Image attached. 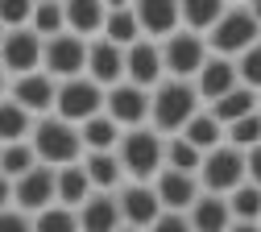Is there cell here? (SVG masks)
Segmentation results:
<instances>
[{"label": "cell", "instance_id": "cell-35", "mask_svg": "<svg viewBox=\"0 0 261 232\" xmlns=\"http://www.w3.org/2000/svg\"><path fill=\"white\" fill-rule=\"evenodd\" d=\"M228 145H237V149H253L261 145V112L237 120V124H228Z\"/></svg>", "mask_w": 261, "mask_h": 232}, {"label": "cell", "instance_id": "cell-28", "mask_svg": "<svg viewBox=\"0 0 261 232\" xmlns=\"http://www.w3.org/2000/svg\"><path fill=\"white\" fill-rule=\"evenodd\" d=\"M178 137H182V141H191L199 153H212V149H220V145L228 141V133H224V124H220V120H216V116L203 108L199 116H195V120H191V124L178 133Z\"/></svg>", "mask_w": 261, "mask_h": 232}, {"label": "cell", "instance_id": "cell-46", "mask_svg": "<svg viewBox=\"0 0 261 232\" xmlns=\"http://www.w3.org/2000/svg\"><path fill=\"white\" fill-rule=\"evenodd\" d=\"M0 42H5V29H0Z\"/></svg>", "mask_w": 261, "mask_h": 232}, {"label": "cell", "instance_id": "cell-3", "mask_svg": "<svg viewBox=\"0 0 261 232\" xmlns=\"http://www.w3.org/2000/svg\"><path fill=\"white\" fill-rule=\"evenodd\" d=\"M116 158L124 166V178L128 183H153L162 174L166 141H162V133H153L149 124L145 128H128L120 137V145H116Z\"/></svg>", "mask_w": 261, "mask_h": 232}, {"label": "cell", "instance_id": "cell-33", "mask_svg": "<svg viewBox=\"0 0 261 232\" xmlns=\"http://www.w3.org/2000/svg\"><path fill=\"white\" fill-rule=\"evenodd\" d=\"M228 212H232V220H241V224H261V187H253V183L237 187L232 195H228Z\"/></svg>", "mask_w": 261, "mask_h": 232}, {"label": "cell", "instance_id": "cell-30", "mask_svg": "<svg viewBox=\"0 0 261 232\" xmlns=\"http://www.w3.org/2000/svg\"><path fill=\"white\" fill-rule=\"evenodd\" d=\"M29 29L38 33L42 42L67 33V5H54V0H38L34 5V17H29Z\"/></svg>", "mask_w": 261, "mask_h": 232}, {"label": "cell", "instance_id": "cell-22", "mask_svg": "<svg viewBox=\"0 0 261 232\" xmlns=\"http://www.w3.org/2000/svg\"><path fill=\"white\" fill-rule=\"evenodd\" d=\"M79 137H83V153H116L124 128L108 112H100V116H91L87 124H79Z\"/></svg>", "mask_w": 261, "mask_h": 232}, {"label": "cell", "instance_id": "cell-26", "mask_svg": "<svg viewBox=\"0 0 261 232\" xmlns=\"http://www.w3.org/2000/svg\"><path fill=\"white\" fill-rule=\"evenodd\" d=\"M178 5H182V29L199 33V38H207V33L220 25V17L228 13L224 0H178Z\"/></svg>", "mask_w": 261, "mask_h": 232}, {"label": "cell", "instance_id": "cell-2", "mask_svg": "<svg viewBox=\"0 0 261 232\" xmlns=\"http://www.w3.org/2000/svg\"><path fill=\"white\" fill-rule=\"evenodd\" d=\"M29 145H34L38 162L50 166V170H62V166L83 162V137L79 124H67L62 116H42L29 133Z\"/></svg>", "mask_w": 261, "mask_h": 232}, {"label": "cell", "instance_id": "cell-9", "mask_svg": "<svg viewBox=\"0 0 261 232\" xmlns=\"http://www.w3.org/2000/svg\"><path fill=\"white\" fill-rule=\"evenodd\" d=\"M42 50H46V42L34 29H9L5 42H0V66H5L9 79L34 75V71H42Z\"/></svg>", "mask_w": 261, "mask_h": 232}, {"label": "cell", "instance_id": "cell-32", "mask_svg": "<svg viewBox=\"0 0 261 232\" xmlns=\"http://www.w3.org/2000/svg\"><path fill=\"white\" fill-rule=\"evenodd\" d=\"M38 166V153H34V145L29 141H17V145H0V174L5 178H21V174H29Z\"/></svg>", "mask_w": 261, "mask_h": 232}, {"label": "cell", "instance_id": "cell-19", "mask_svg": "<svg viewBox=\"0 0 261 232\" xmlns=\"http://www.w3.org/2000/svg\"><path fill=\"white\" fill-rule=\"evenodd\" d=\"M153 191H158L162 212H191V203L203 195L199 178H195V174H178V170H162L153 178Z\"/></svg>", "mask_w": 261, "mask_h": 232}, {"label": "cell", "instance_id": "cell-21", "mask_svg": "<svg viewBox=\"0 0 261 232\" xmlns=\"http://www.w3.org/2000/svg\"><path fill=\"white\" fill-rule=\"evenodd\" d=\"M104 21H108V5H100V0H71L67 5V33H75V38H91L95 33H104Z\"/></svg>", "mask_w": 261, "mask_h": 232}, {"label": "cell", "instance_id": "cell-25", "mask_svg": "<svg viewBox=\"0 0 261 232\" xmlns=\"http://www.w3.org/2000/svg\"><path fill=\"white\" fill-rule=\"evenodd\" d=\"M91 195H95V187H91V178H87V170H83V162L62 166V170H58V203H62V208L79 212Z\"/></svg>", "mask_w": 261, "mask_h": 232}, {"label": "cell", "instance_id": "cell-14", "mask_svg": "<svg viewBox=\"0 0 261 232\" xmlns=\"http://www.w3.org/2000/svg\"><path fill=\"white\" fill-rule=\"evenodd\" d=\"M116 199H120L124 228H141V232H149L153 220L162 216V203H158L153 183H124V187L116 191Z\"/></svg>", "mask_w": 261, "mask_h": 232}, {"label": "cell", "instance_id": "cell-8", "mask_svg": "<svg viewBox=\"0 0 261 232\" xmlns=\"http://www.w3.org/2000/svg\"><path fill=\"white\" fill-rule=\"evenodd\" d=\"M87 46L91 42L75 38V33H58V38H50L46 50H42V71L50 79H58V83L87 75Z\"/></svg>", "mask_w": 261, "mask_h": 232}, {"label": "cell", "instance_id": "cell-11", "mask_svg": "<svg viewBox=\"0 0 261 232\" xmlns=\"http://www.w3.org/2000/svg\"><path fill=\"white\" fill-rule=\"evenodd\" d=\"M104 112L128 133V128H145L149 124V91H141V87H133V83H116V87H108V95H104Z\"/></svg>", "mask_w": 261, "mask_h": 232}, {"label": "cell", "instance_id": "cell-39", "mask_svg": "<svg viewBox=\"0 0 261 232\" xmlns=\"http://www.w3.org/2000/svg\"><path fill=\"white\" fill-rule=\"evenodd\" d=\"M149 232H195V228H191L187 212H162V216L153 220V228H149Z\"/></svg>", "mask_w": 261, "mask_h": 232}, {"label": "cell", "instance_id": "cell-6", "mask_svg": "<svg viewBox=\"0 0 261 232\" xmlns=\"http://www.w3.org/2000/svg\"><path fill=\"white\" fill-rule=\"evenodd\" d=\"M104 87L100 83H91L87 75L79 79H67V83H58V99H54V116H62L67 124H87L91 116H100L104 112Z\"/></svg>", "mask_w": 261, "mask_h": 232}, {"label": "cell", "instance_id": "cell-20", "mask_svg": "<svg viewBox=\"0 0 261 232\" xmlns=\"http://www.w3.org/2000/svg\"><path fill=\"white\" fill-rule=\"evenodd\" d=\"M187 220H191V228H195V232H228V228H232L228 199H224V195H207V191L191 203Z\"/></svg>", "mask_w": 261, "mask_h": 232}, {"label": "cell", "instance_id": "cell-10", "mask_svg": "<svg viewBox=\"0 0 261 232\" xmlns=\"http://www.w3.org/2000/svg\"><path fill=\"white\" fill-rule=\"evenodd\" d=\"M54 203H58V170H50V166L38 162L29 174L13 183V208H21L25 216H38Z\"/></svg>", "mask_w": 261, "mask_h": 232}, {"label": "cell", "instance_id": "cell-44", "mask_svg": "<svg viewBox=\"0 0 261 232\" xmlns=\"http://www.w3.org/2000/svg\"><path fill=\"white\" fill-rule=\"evenodd\" d=\"M5 87H9V75H5V66H0V99H5Z\"/></svg>", "mask_w": 261, "mask_h": 232}, {"label": "cell", "instance_id": "cell-16", "mask_svg": "<svg viewBox=\"0 0 261 232\" xmlns=\"http://www.w3.org/2000/svg\"><path fill=\"white\" fill-rule=\"evenodd\" d=\"M241 87V75H237V62L232 58H220V54H207L203 71L195 75V91H199L203 104H216V99H224L228 91Z\"/></svg>", "mask_w": 261, "mask_h": 232}, {"label": "cell", "instance_id": "cell-23", "mask_svg": "<svg viewBox=\"0 0 261 232\" xmlns=\"http://www.w3.org/2000/svg\"><path fill=\"white\" fill-rule=\"evenodd\" d=\"M104 42L128 50L133 42H141V25H137V9L133 5H108V21H104Z\"/></svg>", "mask_w": 261, "mask_h": 232}, {"label": "cell", "instance_id": "cell-1", "mask_svg": "<svg viewBox=\"0 0 261 232\" xmlns=\"http://www.w3.org/2000/svg\"><path fill=\"white\" fill-rule=\"evenodd\" d=\"M203 112V99L195 91V83L187 79H162L149 91V120L153 133H166V137H178V133Z\"/></svg>", "mask_w": 261, "mask_h": 232}, {"label": "cell", "instance_id": "cell-41", "mask_svg": "<svg viewBox=\"0 0 261 232\" xmlns=\"http://www.w3.org/2000/svg\"><path fill=\"white\" fill-rule=\"evenodd\" d=\"M5 208H13V178L0 174V212H5Z\"/></svg>", "mask_w": 261, "mask_h": 232}, {"label": "cell", "instance_id": "cell-45", "mask_svg": "<svg viewBox=\"0 0 261 232\" xmlns=\"http://www.w3.org/2000/svg\"><path fill=\"white\" fill-rule=\"evenodd\" d=\"M120 232H141V228H120Z\"/></svg>", "mask_w": 261, "mask_h": 232}, {"label": "cell", "instance_id": "cell-15", "mask_svg": "<svg viewBox=\"0 0 261 232\" xmlns=\"http://www.w3.org/2000/svg\"><path fill=\"white\" fill-rule=\"evenodd\" d=\"M133 9H137L141 38H149L158 46L182 29V5L178 0H141V5H133Z\"/></svg>", "mask_w": 261, "mask_h": 232}, {"label": "cell", "instance_id": "cell-36", "mask_svg": "<svg viewBox=\"0 0 261 232\" xmlns=\"http://www.w3.org/2000/svg\"><path fill=\"white\" fill-rule=\"evenodd\" d=\"M237 75H241V87H249V91L261 95V42L249 46V50L237 58Z\"/></svg>", "mask_w": 261, "mask_h": 232}, {"label": "cell", "instance_id": "cell-42", "mask_svg": "<svg viewBox=\"0 0 261 232\" xmlns=\"http://www.w3.org/2000/svg\"><path fill=\"white\" fill-rule=\"evenodd\" d=\"M228 232H261V224H241V220H232V228Z\"/></svg>", "mask_w": 261, "mask_h": 232}, {"label": "cell", "instance_id": "cell-24", "mask_svg": "<svg viewBox=\"0 0 261 232\" xmlns=\"http://www.w3.org/2000/svg\"><path fill=\"white\" fill-rule=\"evenodd\" d=\"M207 112H212V116L224 124V133H228V124H237V120H245V116L261 112V95H257V91H249V87H237V91H228L224 99L207 104Z\"/></svg>", "mask_w": 261, "mask_h": 232}, {"label": "cell", "instance_id": "cell-29", "mask_svg": "<svg viewBox=\"0 0 261 232\" xmlns=\"http://www.w3.org/2000/svg\"><path fill=\"white\" fill-rule=\"evenodd\" d=\"M34 116H29L17 99H0V145H17V141H29V133H34Z\"/></svg>", "mask_w": 261, "mask_h": 232}, {"label": "cell", "instance_id": "cell-43", "mask_svg": "<svg viewBox=\"0 0 261 232\" xmlns=\"http://www.w3.org/2000/svg\"><path fill=\"white\" fill-rule=\"evenodd\" d=\"M249 13L257 17V25H261V0H253V5H249Z\"/></svg>", "mask_w": 261, "mask_h": 232}, {"label": "cell", "instance_id": "cell-17", "mask_svg": "<svg viewBox=\"0 0 261 232\" xmlns=\"http://www.w3.org/2000/svg\"><path fill=\"white\" fill-rule=\"evenodd\" d=\"M87 79L100 83L104 91L116 87V83H124V50L112 46V42H104V38H95L87 46Z\"/></svg>", "mask_w": 261, "mask_h": 232}, {"label": "cell", "instance_id": "cell-37", "mask_svg": "<svg viewBox=\"0 0 261 232\" xmlns=\"http://www.w3.org/2000/svg\"><path fill=\"white\" fill-rule=\"evenodd\" d=\"M29 17H34V5L29 0H0V29H29Z\"/></svg>", "mask_w": 261, "mask_h": 232}, {"label": "cell", "instance_id": "cell-4", "mask_svg": "<svg viewBox=\"0 0 261 232\" xmlns=\"http://www.w3.org/2000/svg\"><path fill=\"white\" fill-rule=\"evenodd\" d=\"M261 42V25L257 17L249 13V5H228V13L220 17V25L207 33V50L220 54V58H241L249 46Z\"/></svg>", "mask_w": 261, "mask_h": 232}, {"label": "cell", "instance_id": "cell-40", "mask_svg": "<svg viewBox=\"0 0 261 232\" xmlns=\"http://www.w3.org/2000/svg\"><path fill=\"white\" fill-rule=\"evenodd\" d=\"M245 174H249V183H253V187H261V145L245 149Z\"/></svg>", "mask_w": 261, "mask_h": 232}, {"label": "cell", "instance_id": "cell-18", "mask_svg": "<svg viewBox=\"0 0 261 232\" xmlns=\"http://www.w3.org/2000/svg\"><path fill=\"white\" fill-rule=\"evenodd\" d=\"M120 228H124V216H120L116 191H95L79 208V232H120Z\"/></svg>", "mask_w": 261, "mask_h": 232}, {"label": "cell", "instance_id": "cell-7", "mask_svg": "<svg viewBox=\"0 0 261 232\" xmlns=\"http://www.w3.org/2000/svg\"><path fill=\"white\" fill-rule=\"evenodd\" d=\"M207 54H212V50H207V38L178 29L174 38L162 42V66H166V79H187V83H195V75L203 71Z\"/></svg>", "mask_w": 261, "mask_h": 232}, {"label": "cell", "instance_id": "cell-27", "mask_svg": "<svg viewBox=\"0 0 261 232\" xmlns=\"http://www.w3.org/2000/svg\"><path fill=\"white\" fill-rule=\"evenodd\" d=\"M83 170H87V178H91L95 191H120L128 183L116 153H83Z\"/></svg>", "mask_w": 261, "mask_h": 232}, {"label": "cell", "instance_id": "cell-13", "mask_svg": "<svg viewBox=\"0 0 261 232\" xmlns=\"http://www.w3.org/2000/svg\"><path fill=\"white\" fill-rule=\"evenodd\" d=\"M124 79L133 83V87H141V91H153L162 79H166V66H162V46L149 42V38H141V42L128 46V50H124Z\"/></svg>", "mask_w": 261, "mask_h": 232}, {"label": "cell", "instance_id": "cell-34", "mask_svg": "<svg viewBox=\"0 0 261 232\" xmlns=\"http://www.w3.org/2000/svg\"><path fill=\"white\" fill-rule=\"evenodd\" d=\"M34 232H79V212L54 203V208L34 216Z\"/></svg>", "mask_w": 261, "mask_h": 232}, {"label": "cell", "instance_id": "cell-12", "mask_svg": "<svg viewBox=\"0 0 261 232\" xmlns=\"http://www.w3.org/2000/svg\"><path fill=\"white\" fill-rule=\"evenodd\" d=\"M9 99H17V104H21L29 116H34V120H42V116H54L58 79H50L46 71L21 75V79H13V87H9Z\"/></svg>", "mask_w": 261, "mask_h": 232}, {"label": "cell", "instance_id": "cell-5", "mask_svg": "<svg viewBox=\"0 0 261 232\" xmlns=\"http://www.w3.org/2000/svg\"><path fill=\"white\" fill-rule=\"evenodd\" d=\"M199 191H207V195H232L237 187H245L249 183V174H245V149H237V145H220V149H212V153H203V166H199Z\"/></svg>", "mask_w": 261, "mask_h": 232}, {"label": "cell", "instance_id": "cell-31", "mask_svg": "<svg viewBox=\"0 0 261 232\" xmlns=\"http://www.w3.org/2000/svg\"><path fill=\"white\" fill-rule=\"evenodd\" d=\"M203 153L182 137H166V158H162V170H178V174H199Z\"/></svg>", "mask_w": 261, "mask_h": 232}, {"label": "cell", "instance_id": "cell-38", "mask_svg": "<svg viewBox=\"0 0 261 232\" xmlns=\"http://www.w3.org/2000/svg\"><path fill=\"white\" fill-rule=\"evenodd\" d=\"M0 232H34V216H25L21 208L0 212Z\"/></svg>", "mask_w": 261, "mask_h": 232}]
</instances>
